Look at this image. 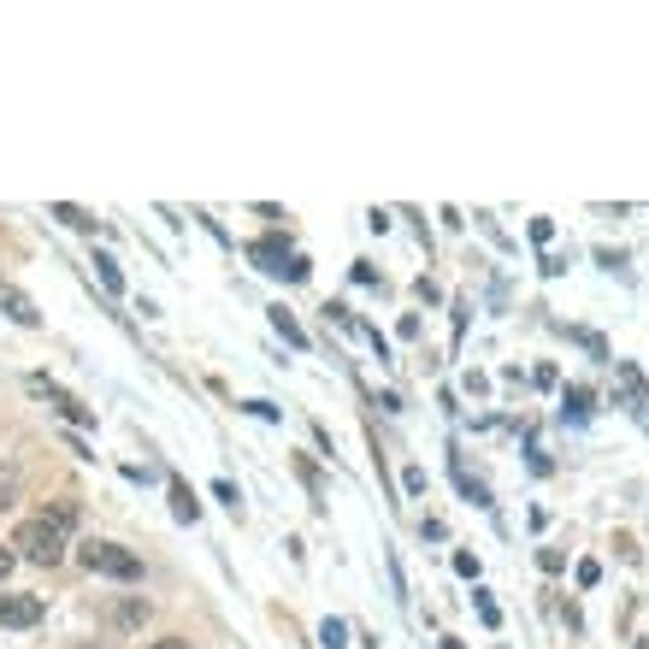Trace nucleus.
Listing matches in <instances>:
<instances>
[{"instance_id": "f257e3e1", "label": "nucleus", "mask_w": 649, "mask_h": 649, "mask_svg": "<svg viewBox=\"0 0 649 649\" xmlns=\"http://www.w3.org/2000/svg\"><path fill=\"white\" fill-rule=\"evenodd\" d=\"M65 531L71 526H60V519H24L19 526V538H12V550H24V561H36V567H53V561L65 555Z\"/></svg>"}, {"instance_id": "f03ea898", "label": "nucleus", "mask_w": 649, "mask_h": 649, "mask_svg": "<svg viewBox=\"0 0 649 649\" xmlns=\"http://www.w3.org/2000/svg\"><path fill=\"white\" fill-rule=\"evenodd\" d=\"M77 555H83V567H89V573H100V579H142V555L124 550V543H100V538H89Z\"/></svg>"}, {"instance_id": "7ed1b4c3", "label": "nucleus", "mask_w": 649, "mask_h": 649, "mask_svg": "<svg viewBox=\"0 0 649 649\" xmlns=\"http://www.w3.org/2000/svg\"><path fill=\"white\" fill-rule=\"evenodd\" d=\"M249 260H254L260 272H278V278H290V284L308 278V260L290 254V242H284V237H260V242H249Z\"/></svg>"}, {"instance_id": "20e7f679", "label": "nucleus", "mask_w": 649, "mask_h": 649, "mask_svg": "<svg viewBox=\"0 0 649 649\" xmlns=\"http://www.w3.org/2000/svg\"><path fill=\"white\" fill-rule=\"evenodd\" d=\"M31 389H36L41 401H53V408H60V413H65L71 425H95V408H83L77 396H65V389L53 384V378H41V372H31Z\"/></svg>"}, {"instance_id": "39448f33", "label": "nucleus", "mask_w": 649, "mask_h": 649, "mask_svg": "<svg viewBox=\"0 0 649 649\" xmlns=\"http://www.w3.org/2000/svg\"><path fill=\"white\" fill-rule=\"evenodd\" d=\"M0 313H7V320H12V325H24V330H36V325H41L36 301H31V296H24V290H19V284H7V278H0Z\"/></svg>"}, {"instance_id": "423d86ee", "label": "nucleus", "mask_w": 649, "mask_h": 649, "mask_svg": "<svg viewBox=\"0 0 649 649\" xmlns=\"http://www.w3.org/2000/svg\"><path fill=\"white\" fill-rule=\"evenodd\" d=\"M41 597H0V626H36Z\"/></svg>"}, {"instance_id": "0eeeda50", "label": "nucleus", "mask_w": 649, "mask_h": 649, "mask_svg": "<svg viewBox=\"0 0 649 649\" xmlns=\"http://www.w3.org/2000/svg\"><path fill=\"white\" fill-rule=\"evenodd\" d=\"M171 514H178V519H195V514H201L195 490H190V484H183V479H171Z\"/></svg>"}, {"instance_id": "6e6552de", "label": "nucleus", "mask_w": 649, "mask_h": 649, "mask_svg": "<svg viewBox=\"0 0 649 649\" xmlns=\"http://www.w3.org/2000/svg\"><path fill=\"white\" fill-rule=\"evenodd\" d=\"M272 330H278L284 342H296V349H308V330H301V325H296L284 308H272Z\"/></svg>"}, {"instance_id": "1a4fd4ad", "label": "nucleus", "mask_w": 649, "mask_h": 649, "mask_svg": "<svg viewBox=\"0 0 649 649\" xmlns=\"http://www.w3.org/2000/svg\"><path fill=\"white\" fill-rule=\"evenodd\" d=\"M95 272H100V284H107V296H124V272L112 266L107 254H95Z\"/></svg>"}, {"instance_id": "9d476101", "label": "nucleus", "mask_w": 649, "mask_h": 649, "mask_svg": "<svg viewBox=\"0 0 649 649\" xmlns=\"http://www.w3.org/2000/svg\"><path fill=\"white\" fill-rule=\"evenodd\" d=\"M53 219H60V225H71V230H95V219H89L83 207H71V201H60V207H53Z\"/></svg>"}, {"instance_id": "9b49d317", "label": "nucleus", "mask_w": 649, "mask_h": 649, "mask_svg": "<svg viewBox=\"0 0 649 649\" xmlns=\"http://www.w3.org/2000/svg\"><path fill=\"white\" fill-rule=\"evenodd\" d=\"M585 413H590V389L573 384V389H567V420H585Z\"/></svg>"}, {"instance_id": "f8f14e48", "label": "nucleus", "mask_w": 649, "mask_h": 649, "mask_svg": "<svg viewBox=\"0 0 649 649\" xmlns=\"http://www.w3.org/2000/svg\"><path fill=\"white\" fill-rule=\"evenodd\" d=\"M112 620H119V626H136V620H148V602H119Z\"/></svg>"}, {"instance_id": "ddd939ff", "label": "nucleus", "mask_w": 649, "mask_h": 649, "mask_svg": "<svg viewBox=\"0 0 649 649\" xmlns=\"http://www.w3.org/2000/svg\"><path fill=\"white\" fill-rule=\"evenodd\" d=\"M12 496H19V467H0V508H12Z\"/></svg>"}, {"instance_id": "4468645a", "label": "nucleus", "mask_w": 649, "mask_h": 649, "mask_svg": "<svg viewBox=\"0 0 649 649\" xmlns=\"http://www.w3.org/2000/svg\"><path fill=\"white\" fill-rule=\"evenodd\" d=\"M320 638H325V649H342V620H325Z\"/></svg>"}, {"instance_id": "2eb2a0df", "label": "nucleus", "mask_w": 649, "mask_h": 649, "mask_svg": "<svg viewBox=\"0 0 649 649\" xmlns=\"http://www.w3.org/2000/svg\"><path fill=\"white\" fill-rule=\"evenodd\" d=\"M213 496H219V502H225V508H230V514H237V502H242V496H237V484H225V479H219V484H213Z\"/></svg>"}, {"instance_id": "dca6fc26", "label": "nucleus", "mask_w": 649, "mask_h": 649, "mask_svg": "<svg viewBox=\"0 0 649 649\" xmlns=\"http://www.w3.org/2000/svg\"><path fill=\"white\" fill-rule=\"evenodd\" d=\"M538 567H543V573H561V567H567V555H561V550H543Z\"/></svg>"}, {"instance_id": "f3484780", "label": "nucleus", "mask_w": 649, "mask_h": 649, "mask_svg": "<svg viewBox=\"0 0 649 649\" xmlns=\"http://www.w3.org/2000/svg\"><path fill=\"white\" fill-rule=\"evenodd\" d=\"M148 649H190L183 638H160V644H148Z\"/></svg>"}, {"instance_id": "a211bd4d", "label": "nucleus", "mask_w": 649, "mask_h": 649, "mask_svg": "<svg viewBox=\"0 0 649 649\" xmlns=\"http://www.w3.org/2000/svg\"><path fill=\"white\" fill-rule=\"evenodd\" d=\"M7 573H12V550H0V579H7Z\"/></svg>"}, {"instance_id": "6ab92c4d", "label": "nucleus", "mask_w": 649, "mask_h": 649, "mask_svg": "<svg viewBox=\"0 0 649 649\" xmlns=\"http://www.w3.org/2000/svg\"><path fill=\"white\" fill-rule=\"evenodd\" d=\"M443 649H460V644H455V638H443Z\"/></svg>"}, {"instance_id": "aec40b11", "label": "nucleus", "mask_w": 649, "mask_h": 649, "mask_svg": "<svg viewBox=\"0 0 649 649\" xmlns=\"http://www.w3.org/2000/svg\"><path fill=\"white\" fill-rule=\"evenodd\" d=\"M638 649H649V644H638Z\"/></svg>"}]
</instances>
